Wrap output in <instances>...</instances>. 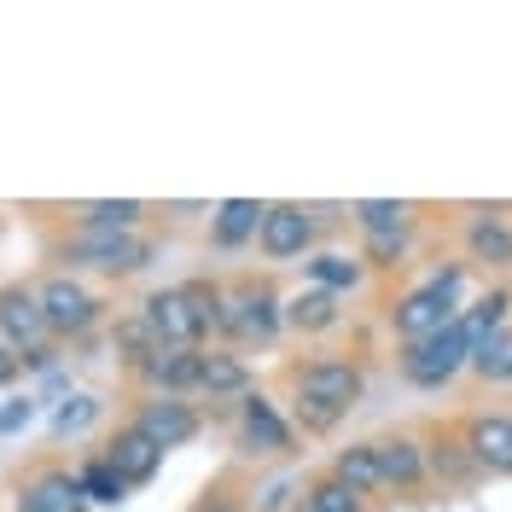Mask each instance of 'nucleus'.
I'll use <instances>...</instances> for the list:
<instances>
[{
	"mask_svg": "<svg viewBox=\"0 0 512 512\" xmlns=\"http://www.w3.org/2000/svg\"><path fill=\"white\" fill-rule=\"evenodd\" d=\"M198 373H204V350H158L140 367V379L152 384L158 396H187V390H198Z\"/></svg>",
	"mask_w": 512,
	"mask_h": 512,
	"instance_id": "2eb2a0df",
	"label": "nucleus"
},
{
	"mask_svg": "<svg viewBox=\"0 0 512 512\" xmlns=\"http://www.w3.org/2000/svg\"><path fill=\"white\" fill-rule=\"evenodd\" d=\"M64 256L76 262V268H94V274H140L146 262H152V239H140V233H111V227H82L64 239Z\"/></svg>",
	"mask_w": 512,
	"mask_h": 512,
	"instance_id": "f257e3e1",
	"label": "nucleus"
},
{
	"mask_svg": "<svg viewBox=\"0 0 512 512\" xmlns=\"http://www.w3.org/2000/svg\"><path fill=\"white\" fill-rule=\"evenodd\" d=\"M134 425H140V431H146V437L169 454V448L192 443V437L204 431V414H198L192 402H181V396H152V402H140Z\"/></svg>",
	"mask_w": 512,
	"mask_h": 512,
	"instance_id": "9d476101",
	"label": "nucleus"
},
{
	"mask_svg": "<svg viewBox=\"0 0 512 512\" xmlns=\"http://www.w3.org/2000/svg\"><path fill=\"white\" fill-rule=\"evenodd\" d=\"M140 222H146V204H140V198H94V204H82V227L134 233Z\"/></svg>",
	"mask_w": 512,
	"mask_h": 512,
	"instance_id": "bb28decb",
	"label": "nucleus"
},
{
	"mask_svg": "<svg viewBox=\"0 0 512 512\" xmlns=\"http://www.w3.org/2000/svg\"><path fill=\"white\" fill-rule=\"evenodd\" d=\"M0 338L24 355V367H53V326L41 315V297L30 286H6L0 291Z\"/></svg>",
	"mask_w": 512,
	"mask_h": 512,
	"instance_id": "7ed1b4c3",
	"label": "nucleus"
},
{
	"mask_svg": "<svg viewBox=\"0 0 512 512\" xmlns=\"http://www.w3.org/2000/svg\"><path fill=\"white\" fill-rule=\"evenodd\" d=\"M286 326L291 332H309V338H315V332H332V326H338V297L320 291V286L286 297Z\"/></svg>",
	"mask_w": 512,
	"mask_h": 512,
	"instance_id": "4be33fe9",
	"label": "nucleus"
},
{
	"mask_svg": "<svg viewBox=\"0 0 512 512\" xmlns=\"http://www.w3.org/2000/svg\"><path fill=\"white\" fill-rule=\"evenodd\" d=\"M460 437H466V448H472L478 472H489V478H512V419L507 414H472Z\"/></svg>",
	"mask_w": 512,
	"mask_h": 512,
	"instance_id": "f8f14e48",
	"label": "nucleus"
},
{
	"mask_svg": "<svg viewBox=\"0 0 512 512\" xmlns=\"http://www.w3.org/2000/svg\"><path fill=\"white\" fill-rule=\"evenodd\" d=\"M239 448L245 454H286L291 448V419L256 390L239 402Z\"/></svg>",
	"mask_w": 512,
	"mask_h": 512,
	"instance_id": "9b49d317",
	"label": "nucleus"
},
{
	"mask_svg": "<svg viewBox=\"0 0 512 512\" xmlns=\"http://www.w3.org/2000/svg\"><path fill=\"white\" fill-rule=\"evenodd\" d=\"M315 210L309 204H268V216H262V233H256V251L268 256V262H291V256H303L315 245Z\"/></svg>",
	"mask_w": 512,
	"mask_h": 512,
	"instance_id": "6e6552de",
	"label": "nucleus"
},
{
	"mask_svg": "<svg viewBox=\"0 0 512 512\" xmlns=\"http://www.w3.org/2000/svg\"><path fill=\"white\" fill-rule=\"evenodd\" d=\"M291 390H297V402H320V408L350 414L361 402V390H367V373L355 361H344V355H315V361L291 367Z\"/></svg>",
	"mask_w": 512,
	"mask_h": 512,
	"instance_id": "20e7f679",
	"label": "nucleus"
},
{
	"mask_svg": "<svg viewBox=\"0 0 512 512\" xmlns=\"http://www.w3.org/2000/svg\"><path fill=\"white\" fill-rule=\"evenodd\" d=\"M111 344H117V355H123V361L134 367V373H140V367H146V361H152V355L163 350L158 338H152V326H146L140 315L117 320V332H111Z\"/></svg>",
	"mask_w": 512,
	"mask_h": 512,
	"instance_id": "c756f323",
	"label": "nucleus"
},
{
	"mask_svg": "<svg viewBox=\"0 0 512 512\" xmlns=\"http://www.w3.org/2000/svg\"><path fill=\"white\" fill-rule=\"evenodd\" d=\"M262 216H268V204H256V198H222L216 204V222H210V239L222 251H239L245 239L262 233Z\"/></svg>",
	"mask_w": 512,
	"mask_h": 512,
	"instance_id": "a211bd4d",
	"label": "nucleus"
},
{
	"mask_svg": "<svg viewBox=\"0 0 512 512\" xmlns=\"http://www.w3.org/2000/svg\"><path fill=\"white\" fill-rule=\"evenodd\" d=\"M507 315H512V291L507 286H495V291H483L472 309H460V326H466V338H472V350L478 344H489L501 326H507Z\"/></svg>",
	"mask_w": 512,
	"mask_h": 512,
	"instance_id": "b1692460",
	"label": "nucleus"
},
{
	"mask_svg": "<svg viewBox=\"0 0 512 512\" xmlns=\"http://www.w3.org/2000/svg\"><path fill=\"white\" fill-rule=\"evenodd\" d=\"M35 297H41V315H47V326H53V338H82V332L99 326V297L82 286V280H70V274L41 280Z\"/></svg>",
	"mask_w": 512,
	"mask_h": 512,
	"instance_id": "0eeeda50",
	"label": "nucleus"
},
{
	"mask_svg": "<svg viewBox=\"0 0 512 512\" xmlns=\"http://www.w3.org/2000/svg\"><path fill=\"white\" fill-rule=\"evenodd\" d=\"M303 512H367V495H355L350 483H338L332 472L309 478L303 489Z\"/></svg>",
	"mask_w": 512,
	"mask_h": 512,
	"instance_id": "a878e982",
	"label": "nucleus"
},
{
	"mask_svg": "<svg viewBox=\"0 0 512 512\" xmlns=\"http://www.w3.org/2000/svg\"><path fill=\"white\" fill-rule=\"evenodd\" d=\"M94 414H99L94 396H70L59 414H53V437H76V431H88V425H94Z\"/></svg>",
	"mask_w": 512,
	"mask_h": 512,
	"instance_id": "7c9ffc66",
	"label": "nucleus"
},
{
	"mask_svg": "<svg viewBox=\"0 0 512 512\" xmlns=\"http://www.w3.org/2000/svg\"><path fill=\"white\" fill-rule=\"evenodd\" d=\"M373 460H379V478L384 489H419L425 472H431V460H425V443L408 437V431H390L373 443Z\"/></svg>",
	"mask_w": 512,
	"mask_h": 512,
	"instance_id": "ddd939ff",
	"label": "nucleus"
},
{
	"mask_svg": "<svg viewBox=\"0 0 512 512\" xmlns=\"http://www.w3.org/2000/svg\"><path fill=\"white\" fill-rule=\"evenodd\" d=\"M454 320H460V303H454V297L419 286V291H408V297L390 309V332H396L402 344H419V338L443 332V326H454Z\"/></svg>",
	"mask_w": 512,
	"mask_h": 512,
	"instance_id": "1a4fd4ad",
	"label": "nucleus"
},
{
	"mask_svg": "<svg viewBox=\"0 0 512 512\" xmlns=\"http://www.w3.org/2000/svg\"><path fill=\"white\" fill-rule=\"evenodd\" d=\"M425 460H431V472H437L443 483H472V478H478V460H472L466 437L431 431V443H425Z\"/></svg>",
	"mask_w": 512,
	"mask_h": 512,
	"instance_id": "5701e85b",
	"label": "nucleus"
},
{
	"mask_svg": "<svg viewBox=\"0 0 512 512\" xmlns=\"http://www.w3.org/2000/svg\"><path fill=\"white\" fill-rule=\"evenodd\" d=\"M30 419H35V396H18V402H6V408H0V431L12 437V431H24Z\"/></svg>",
	"mask_w": 512,
	"mask_h": 512,
	"instance_id": "2f4dec72",
	"label": "nucleus"
},
{
	"mask_svg": "<svg viewBox=\"0 0 512 512\" xmlns=\"http://www.w3.org/2000/svg\"><path fill=\"white\" fill-rule=\"evenodd\" d=\"M466 256L472 262H483V268H495V274H507L512 268V227L501 222V216H472L466 222Z\"/></svg>",
	"mask_w": 512,
	"mask_h": 512,
	"instance_id": "f3484780",
	"label": "nucleus"
},
{
	"mask_svg": "<svg viewBox=\"0 0 512 512\" xmlns=\"http://www.w3.org/2000/svg\"><path fill=\"white\" fill-rule=\"evenodd\" d=\"M18 373H24V355H18L12 344H6V338H0V384H12Z\"/></svg>",
	"mask_w": 512,
	"mask_h": 512,
	"instance_id": "72a5a7b5",
	"label": "nucleus"
},
{
	"mask_svg": "<svg viewBox=\"0 0 512 512\" xmlns=\"http://www.w3.org/2000/svg\"><path fill=\"white\" fill-rule=\"evenodd\" d=\"M466 367H472V338H466L460 320L402 350V379L419 384V390H443V384L454 379V373H466Z\"/></svg>",
	"mask_w": 512,
	"mask_h": 512,
	"instance_id": "f03ea898",
	"label": "nucleus"
},
{
	"mask_svg": "<svg viewBox=\"0 0 512 512\" xmlns=\"http://www.w3.org/2000/svg\"><path fill=\"white\" fill-rule=\"evenodd\" d=\"M76 478H82V495H88V501H99V507H123V501H128L123 472H117V466H111L105 454H99V460H88V466H82Z\"/></svg>",
	"mask_w": 512,
	"mask_h": 512,
	"instance_id": "cd10ccee",
	"label": "nucleus"
},
{
	"mask_svg": "<svg viewBox=\"0 0 512 512\" xmlns=\"http://www.w3.org/2000/svg\"><path fill=\"white\" fill-rule=\"evenodd\" d=\"M286 326V303L268 280H239L227 291V320H222V338H239V344H268L274 332Z\"/></svg>",
	"mask_w": 512,
	"mask_h": 512,
	"instance_id": "39448f33",
	"label": "nucleus"
},
{
	"mask_svg": "<svg viewBox=\"0 0 512 512\" xmlns=\"http://www.w3.org/2000/svg\"><path fill=\"white\" fill-rule=\"evenodd\" d=\"M82 478H70L64 466H53V472H41L35 483H24V501H18V512H82Z\"/></svg>",
	"mask_w": 512,
	"mask_h": 512,
	"instance_id": "dca6fc26",
	"label": "nucleus"
},
{
	"mask_svg": "<svg viewBox=\"0 0 512 512\" xmlns=\"http://www.w3.org/2000/svg\"><path fill=\"white\" fill-rule=\"evenodd\" d=\"M402 251H408V239H367V262L373 268H396Z\"/></svg>",
	"mask_w": 512,
	"mask_h": 512,
	"instance_id": "473e14b6",
	"label": "nucleus"
},
{
	"mask_svg": "<svg viewBox=\"0 0 512 512\" xmlns=\"http://www.w3.org/2000/svg\"><path fill=\"white\" fill-rule=\"evenodd\" d=\"M332 478L350 483L355 495H373V489H384L379 460H373V443H350V448H338V454H332Z\"/></svg>",
	"mask_w": 512,
	"mask_h": 512,
	"instance_id": "393cba45",
	"label": "nucleus"
},
{
	"mask_svg": "<svg viewBox=\"0 0 512 512\" xmlns=\"http://www.w3.org/2000/svg\"><path fill=\"white\" fill-rule=\"evenodd\" d=\"M140 320L152 326V338H158L163 350H198L204 344V315L192 309V297H187V286H163V291H152L146 303H140Z\"/></svg>",
	"mask_w": 512,
	"mask_h": 512,
	"instance_id": "423d86ee",
	"label": "nucleus"
},
{
	"mask_svg": "<svg viewBox=\"0 0 512 512\" xmlns=\"http://www.w3.org/2000/svg\"><path fill=\"white\" fill-rule=\"evenodd\" d=\"M350 216H355V227H361L367 239H408L414 204H402V198H355Z\"/></svg>",
	"mask_w": 512,
	"mask_h": 512,
	"instance_id": "aec40b11",
	"label": "nucleus"
},
{
	"mask_svg": "<svg viewBox=\"0 0 512 512\" xmlns=\"http://www.w3.org/2000/svg\"><path fill=\"white\" fill-rule=\"evenodd\" d=\"M472 373H478L483 384H512V326H501L489 344L472 350Z\"/></svg>",
	"mask_w": 512,
	"mask_h": 512,
	"instance_id": "c85d7f7f",
	"label": "nucleus"
},
{
	"mask_svg": "<svg viewBox=\"0 0 512 512\" xmlns=\"http://www.w3.org/2000/svg\"><path fill=\"white\" fill-rule=\"evenodd\" d=\"M198 390L216 402V396H251V367H245V355L233 350H204V373H198Z\"/></svg>",
	"mask_w": 512,
	"mask_h": 512,
	"instance_id": "6ab92c4d",
	"label": "nucleus"
},
{
	"mask_svg": "<svg viewBox=\"0 0 512 512\" xmlns=\"http://www.w3.org/2000/svg\"><path fill=\"white\" fill-rule=\"evenodd\" d=\"M105 460H111V466L123 472V483L134 489V483H152V478H158L163 448L152 443V437H146L140 425H123V431H117V437L105 443Z\"/></svg>",
	"mask_w": 512,
	"mask_h": 512,
	"instance_id": "4468645a",
	"label": "nucleus"
},
{
	"mask_svg": "<svg viewBox=\"0 0 512 512\" xmlns=\"http://www.w3.org/2000/svg\"><path fill=\"white\" fill-rule=\"evenodd\" d=\"M303 268H309V280H315L320 291H332V297H344V291H355L367 280V262H361V256H344V251H315Z\"/></svg>",
	"mask_w": 512,
	"mask_h": 512,
	"instance_id": "412c9836",
	"label": "nucleus"
}]
</instances>
